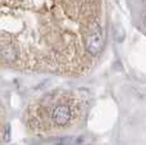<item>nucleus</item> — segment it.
<instances>
[{
    "label": "nucleus",
    "instance_id": "obj_4",
    "mask_svg": "<svg viewBox=\"0 0 146 145\" xmlns=\"http://www.w3.org/2000/svg\"><path fill=\"white\" fill-rule=\"evenodd\" d=\"M83 140V138L81 136H66V138H59L56 140L58 145H77L81 144Z\"/></svg>",
    "mask_w": 146,
    "mask_h": 145
},
{
    "label": "nucleus",
    "instance_id": "obj_3",
    "mask_svg": "<svg viewBox=\"0 0 146 145\" xmlns=\"http://www.w3.org/2000/svg\"><path fill=\"white\" fill-rule=\"evenodd\" d=\"M0 58L7 62H13L17 58V50L13 45H3L0 46Z\"/></svg>",
    "mask_w": 146,
    "mask_h": 145
},
{
    "label": "nucleus",
    "instance_id": "obj_2",
    "mask_svg": "<svg viewBox=\"0 0 146 145\" xmlns=\"http://www.w3.org/2000/svg\"><path fill=\"white\" fill-rule=\"evenodd\" d=\"M51 118L56 125H66L71 120V109L67 105H58L54 108L53 113H51Z\"/></svg>",
    "mask_w": 146,
    "mask_h": 145
},
{
    "label": "nucleus",
    "instance_id": "obj_1",
    "mask_svg": "<svg viewBox=\"0 0 146 145\" xmlns=\"http://www.w3.org/2000/svg\"><path fill=\"white\" fill-rule=\"evenodd\" d=\"M104 46V37L101 28L96 26L95 30L91 31L85 39V48L91 55H98Z\"/></svg>",
    "mask_w": 146,
    "mask_h": 145
}]
</instances>
